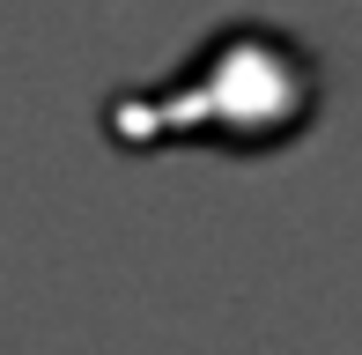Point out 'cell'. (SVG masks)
<instances>
[{"label":"cell","mask_w":362,"mask_h":355,"mask_svg":"<svg viewBox=\"0 0 362 355\" xmlns=\"http://www.w3.org/2000/svg\"><path fill=\"white\" fill-rule=\"evenodd\" d=\"M318 111V67L274 23H222L177 74L148 89H119L104 126L126 149L148 141H222V149H274Z\"/></svg>","instance_id":"cell-1"}]
</instances>
